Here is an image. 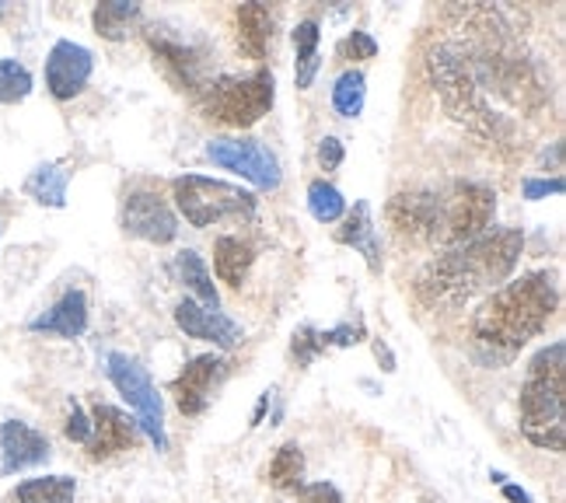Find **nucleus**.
<instances>
[{"label": "nucleus", "instance_id": "f257e3e1", "mask_svg": "<svg viewBox=\"0 0 566 503\" xmlns=\"http://www.w3.org/2000/svg\"><path fill=\"white\" fill-rule=\"evenodd\" d=\"M433 92L451 119L500 150H525L553 113L549 81L500 8H465L430 53Z\"/></svg>", "mask_w": 566, "mask_h": 503}, {"label": "nucleus", "instance_id": "f03ea898", "mask_svg": "<svg viewBox=\"0 0 566 503\" xmlns=\"http://www.w3.org/2000/svg\"><path fill=\"white\" fill-rule=\"evenodd\" d=\"M521 249H525V234L517 228L486 231L465 245H454L423 266L417 276V297L438 308V304H462L479 291L500 287L517 270Z\"/></svg>", "mask_w": 566, "mask_h": 503}, {"label": "nucleus", "instance_id": "7ed1b4c3", "mask_svg": "<svg viewBox=\"0 0 566 503\" xmlns=\"http://www.w3.org/2000/svg\"><path fill=\"white\" fill-rule=\"evenodd\" d=\"M559 304L556 276L538 270L525 273L511 283H500L493 297L475 312L472 333L483 349H493V357H514L532 336L546 329Z\"/></svg>", "mask_w": 566, "mask_h": 503}, {"label": "nucleus", "instance_id": "20e7f679", "mask_svg": "<svg viewBox=\"0 0 566 503\" xmlns=\"http://www.w3.org/2000/svg\"><path fill=\"white\" fill-rule=\"evenodd\" d=\"M521 433L542 451H563L566 444V343L538 349L521 385Z\"/></svg>", "mask_w": 566, "mask_h": 503}, {"label": "nucleus", "instance_id": "39448f33", "mask_svg": "<svg viewBox=\"0 0 566 503\" xmlns=\"http://www.w3.org/2000/svg\"><path fill=\"white\" fill-rule=\"evenodd\" d=\"M171 192H176V207L192 228H213L224 221H252L259 200L242 189L221 179H207V175H182V179L171 182Z\"/></svg>", "mask_w": 566, "mask_h": 503}, {"label": "nucleus", "instance_id": "423d86ee", "mask_svg": "<svg viewBox=\"0 0 566 503\" xmlns=\"http://www.w3.org/2000/svg\"><path fill=\"white\" fill-rule=\"evenodd\" d=\"M496 213V192L483 182H451L438 189V221H433L430 245H465L486 234Z\"/></svg>", "mask_w": 566, "mask_h": 503}, {"label": "nucleus", "instance_id": "0eeeda50", "mask_svg": "<svg viewBox=\"0 0 566 503\" xmlns=\"http://www.w3.org/2000/svg\"><path fill=\"white\" fill-rule=\"evenodd\" d=\"M276 98V81L270 71H255L249 77H221L207 87V113L224 126H255Z\"/></svg>", "mask_w": 566, "mask_h": 503}, {"label": "nucleus", "instance_id": "6e6552de", "mask_svg": "<svg viewBox=\"0 0 566 503\" xmlns=\"http://www.w3.org/2000/svg\"><path fill=\"white\" fill-rule=\"evenodd\" d=\"M105 375L116 385L119 396L134 409V420L140 427V433L150 437V444L158 451L168 448V433H165V406L155 381H150L147 367L140 360H134L129 354H108L105 357Z\"/></svg>", "mask_w": 566, "mask_h": 503}, {"label": "nucleus", "instance_id": "1a4fd4ad", "mask_svg": "<svg viewBox=\"0 0 566 503\" xmlns=\"http://www.w3.org/2000/svg\"><path fill=\"white\" fill-rule=\"evenodd\" d=\"M203 155L213 161V165H221L234 175H242L245 182H252L255 189H280L283 182V171H280V161L270 147H263L259 140H210Z\"/></svg>", "mask_w": 566, "mask_h": 503}, {"label": "nucleus", "instance_id": "9d476101", "mask_svg": "<svg viewBox=\"0 0 566 503\" xmlns=\"http://www.w3.org/2000/svg\"><path fill=\"white\" fill-rule=\"evenodd\" d=\"M123 231L150 245H168V242H176L179 221L158 192L134 189V192H126V200H123Z\"/></svg>", "mask_w": 566, "mask_h": 503}, {"label": "nucleus", "instance_id": "9b49d317", "mask_svg": "<svg viewBox=\"0 0 566 503\" xmlns=\"http://www.w3.org/2000/svg\"><path fill=\"white\" fill-rule=\"evenodd\" d=\"M95 71V53L88 46H81L74 39L53 42V50L46 56V87L56 102L77 98L92 81Z\"/></svg>", "mask_w": 566, "mask_h": 503}, {"label": "nucleus", "instance_id": "f8f14e48", "mask_svg": "<svg viewBox=\"0 0 566 503\" xmlns=\"http://www.w3.org/2000/svg\"><path fill=\"white\" fill-rule=\"evenodd\" d=\"M228 375V360L217 357V354H200L192 357L182 370L171 391H176V402H179V412L182 417H200V412L210 406V396H213V385Z\"/></svg>", "mask_w": 566, "mask_h": 503}, {"label": "nucleus", "instance_id": "ddd939ff", "mask_svg": "<svg viewBox=\"0 0 566 503\" xmlns=\"http://www.w3.org/2000/svg\"><path fill=\"white\" fill-rule=\"evenodd\" d=\"M391 228L412 242H433V221H438V189H402L385 207Z\"/></svg>", "mask_w": 566, "mask_h": 503}, {"label": "nucleus", "instance_id": "4468645a", "mask_svg": "<svg viewBox=\"0 0 566 503\" xmlns=\"http://www.w3.org/2000/svg\"><path fill=\"white\" fill-rule=\"evenodd\" d=\"M50 441L46 433H39L35 427L21 420H4L0 423V475H14L35 465L50 462Z\"/></svg>", "mask_w": 566, "mask_h": 503}, {"label": "nucleus", "instance_id": "2eb2a0df", "mask_svg": "<svg viewBox=\"0 0 566 503\" xmlns=\"http://www.w3.org/2000/svg\"><path fill=\"white\" fill-rule=\"evenodd\" d=\"M176 325L189 339H203V343H213L221 349H231L245 339V329L234 318H228L217 308H203V304H196L189 297L176 304Z\"/></svg>", "mask_w": 566, "mask_h": 503}, {"label": "nucleus", "instance_id": "dca6fc26", "mask_svg": "<svg viewBox=\"0 0 566 503\" xmlns=\"http://www.w3.org/2000/svg\"><path fill=\"white\" fill-rule=\"evenodd\" d=\"M140 441V427L137 420H129L123 409L98 402L92 409V437H88V451L95 462H105V458L123 454L129 448H137Z\"/></svg>", "mask_w": 566, "mask_h": 503}, {"label": "nucleus", "instance_id": "f3484780", "mask_svg": "<svg viewBox=\"0 0 566 503\" xmlns=\"http://www.w3.org/2000/svg\"><path fill=\"white\" fill-rule=\"evenodd\" d=\"M88 329V294L84 291H67L50 312L29 322V333L39 336H60V339H77Z\"/></svg>", "mask_w": 566, "mask_h": 503}, {"label": "nucleus", "instance_id": "a211bd4d", "mask_svg": "<svg viewBox=\"0 0 566 503\" xmlns=\"http://www.w3.org/2000/svg\"><path fill=\"white\" fill-rule=\"evenodd\" d=\"M336 242L357 249L367 259L371 273H381V238H378L375 217H371V203H367V200H357L354 210L346 213L343 228L336 231Z\"/></svg>", "mask_w": 566, "mask_h": 503}, {"label": "nucleus", "instance_id": "6ab92c4d", "mask_svg": "<svg viewBox=\"0 0 566 503\" xmlns=\"http://www.w3.org/2000/svg\"><path fill=\"white\" fill-rule=\"evenodd\" d=\"M238 21V46L252 60H266V46L273 39V11L266 4H242L234 11Z\"/></svg>", "mask_w": 566, "mask_h": 503}, {"label": "nucleus", "instance_id": "aec40b11", "mask_svg": "<svg viewBox=\"0 0 566 503\" xmlns=\"http://www.w3.org/2000/svg\"><path fill=\"white\" fill-rule=\"evenodd\" d=\"M252 262H255V252L249 242H242V238L221 234L213 242V270H217V280L228 283V287H242Z\"/></svg>", "mask_w": 566, "mask_h": 503}, {"label": "nucleus", "instance_id": "412c9836", "mask_svg": "<svg viewBox=\"0 0 566 503\" xmlns=\"http://www.w3.org/2000/svg\"><path fill=\"white\" fill-rule=\"evenodd\" d=\"M294 81L301 92H308L318 67H322V60H318V42H322V32H318V21L315 18H304L297 21V29H294Z\"/></svg>", "mask_w": 566, "mask_h": 503}, {"label": "nucleus", "instance_id": "4be33fe9", "mask_svg": "<svg viewBox=\"0 0 566 503\" xmlns=\"http://www.w3.org/2000/svg\"><path fill=\"white\" fill-rule=\"evenodd\" d=\"M171 273H176V280L182 283L186 291H192L196 297H200L196 304H203V308H217V304H221V294H217V287H213V276L207 270V262L192 249L176 255V262H171Z\"/></svg>", "mask_w": 566, "mask_h": 503}, {"label": "nucleus", "instance_id": "5701e85b", "mask_svg": "<svg viewBox=\"0 0 566 503\" xmlns=\"http://www.w3.org/2000/svg\"><path fill=\"white\" fill-rule=\"evenodd\" d=\"M67 186H71V171L56 161L39 165L25 179V192L32 196V200L42 207H53V210H60L63 203H67Z\"/></svg>", "mask_w": 566, "mask_h": 503}, {"label": "nucleus", "instance_id": "b1692460", "mask_svg": "<svg viewBox=\"0 0 566 503\" xmlns=\"http://www.w3.org/2000/svg\"><path fill=\"white\" fill-rule=\"evenodd\" d=\"M77 479L74 475H39L25 479L14 490V503H74Z\"/></svg>", "mask_w": 566, "mask_h": 503}, {"label": "nucleus", "instance_id": "393cba45", "mask_svg": "<svg viewBox=\"0 0 566 503\" xmlns=\"http://www.w3.org/2000/svg\"><path fill=\"white\" fill-rule=\"evenodd\" d=\"M140 18V4H129V0H108V4H98L92 11L95 32L108 42H119L129 35V29L137 25Z\"/></svg>", "mask_w": 566, "mask_h": 503}, {"label": "nucleus", "instance_id": "a878e982", "mask_svg": "<svg viewBox=\"0 0 566 503\" xmlns=\"http://www.w3.org/2000/svg\"><path fill=\"white\" fill-rule=\"evenodd\" d=\"M367 102V77L360 71H343L333 84V108L343 119H357Z\"/></svg>", "mask_w": 566, "mask_h": 503}, {"label": "nucleus", "instance_id": "bb28decb", "mask_svg": "<svg viewBox=\"0 0 566 503\" xmlns=\"http://www.w3.org/2000/svg\"><path fill=\"white\" fill-rule=\"evenodd\" d=\"M270 486L273 490H297L304 479V451L297 441H287L270 462Z\"/></svg>", "mask_w": 566, "mask_h": 503}, {"label": "nucleus", "instance_id": "cd10ccee", "mask_svg": "<svg viewBox=\"0 0 566 503\" xmlns=\"http://www.w3.org/2000/svg\"><path fill=\"white\" fill-rule=\"evenodd\" d=\"M308 213L315 217L318 224H336L346 217V200H343V192L333 186V182H325V179H315L308 186Z\"/></svg>", "mask_w": 566, "mask_h": 503}, {"label": "nucleus", "instance_id": "c85d7f7f", "mask_svg": "<svg viewBox=\"0 0 566 503\" xmlns=\"http://www.w3.org/2000/svg\"><path fill=\"white\" fill-rule=\"evenodd\" d=\"M32 95V74L21 60H0V105H18Z\"/></svg>", "mask_w": 566, "mask_h": 503}, {"label": "nucleus", "instance_id": "c756f323", "mask_svg": "<svg viewBox=\"0 0 566 503\" xmlns=\"http://www.w3.org/2000/svg\"><path fill=\"white\" fill-rule=\"evenodd\" d=\"M322 333H315L312 325H304V329H297L294 333V343H291V354H294V360L304 367V364H312L318 354H322Z\"/></svg>", "mask_w": 566, "mask_h": 503}, {"label": "nucleus", "instance_id": "7c9ffc66", "mask_svg": "<svg viewBox=\"0 0 566 503\" xmlns=\"http://www.w3.org/2000/svg\"><path fill=\"white\" fill-rule=\"evenodd\" d=\"M294 493L297 503H343V493L333 483H301Z\"/></svg>", "mask_w": 566, "mask_h": 503}, {"label": "nucleus", "instance_id": "2f4dec72", "mask_svg": "<svg viewBox=\"0 0 566 503\" xmlns=\"http://www.w3.org/2000/svg\"><path fill=\"white\" fill-rule=\"evenodd\" d=\"M63 433H67V441H74V444H88L92 420H88V412L81 409V402H71V417H67V427H63Z\"/></svg>", "mask_w": 566, "mask_h": 503}, {"label": "nucleus", "instance_id": "473e14b6", "mask_svg": "<svg viewBox=\"0 0 566 503\" xmlns=\"http://www.w3.org/2000/svg\"><path fill=\"white\" fill-rule=\"evenodd\" d=\"M343 53H346V60H375L378 56V42L357 29V32H350V39L343 42Z\"/></svg>", "mask_w": 566, "mask_h": 503}, {"label": "nucleus", "instance_id": "72a5a7b5", "mask_svg": "<svg viewBox=\"0 0 566 503\" xmlns=\"http://www.w3.org/2000/svg\"><path fill=\"white\" fill-rule=\"evenodd\" d=\"M318 165H322V171H336L343 165V140L339 137H322V144H318Z\"/></svg>", "mask_w": 566, "mask_h": 503}, {"label": "nucleus", "instance_id": "f704fd0d", "mask_svg": "<svg viewBox=\"0 0 566 503\" xmlns=\"http://www.w3.org/2000/svg\"><path fill=\"white\" fill-rule=\"evenodd\" d=\"M563 192V175L556 179H525V200H546V196Z\"/></svg>", "mask_w": 566, "mask_h": 503}, {"label": "nucleus", "instance_id": "c9c22d12", "mask_svg": "<svg viewBox=\"0 0 566 503\" xmlns=\"http://www.w3.org/2000/svg\"><path fill=\"white\" fill-rule=\"evenodd\" d=\"M504 496H507L511 503H535V500H532V493H525L521 486H511V483H504Z\"/></svg>", "mask_w": 566, "mask_h": 503}, {"label": "nucleus", "instance_id": "e433bc0d", "mask_svg": "<svg viewBox=\"0 0 566 503\" xmlns=\"http://www.w3.org/2000/svg\"><path fill=\"white\" fill-rule=\"evenodd\" d=\"M375 357H378V360H385V370H396V360H391V354H388V346H385L381 339L375 343Z\"/></svg>", "mask_w": 566, "mask_h": 503}, {"label": "nucleus", "instance_id": "4c0bfd02", "mask_svg": "<svg viewBox=\"0 0 566 503\" xmlns=\"http://www.w3.org/2000/svg\"><path fill=\"white\" fill-rule=\"evenodd\" d=\"M266 406H270V391H266L263 399H259V406H255V417H252V427L263 423V412H266Z\"/></svg>", "mask_w": 566, "mask_h": 503}]
</instances>
